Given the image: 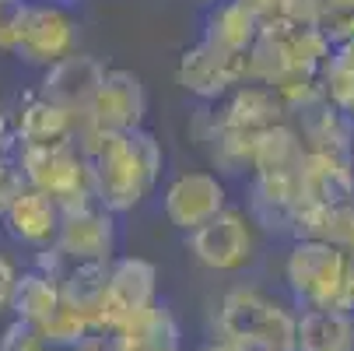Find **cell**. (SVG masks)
I'll return each mask as SVG.
<instances>
[{
	"instance_id": "1",
	"label": "cell",
	"mask_w": 354,
	"mask_h": 351,
	"mask_svg": "<svg viewBox=\"0 0 354 351\" xmlns=\"http://www.w3.org/2000/svg\"><path fill=\"white\" fill-rule=\"evenodd\" d=\"M81 152L88 155L91 172H95L98 204L109 208L116 218L137 211L155 193V186L162 183V172H165L162 141L147 127L130 130V134L88 130L81 137Z\"/></svg>"
},
{
	"instance_id": "2",
	"label": "cell",
	"mask_w": 354,
	"mask_h": 351,
	"mask_svg": "<svg viewBox=\"0 0 354 351\" xmlns=\"http://www.w3.org/2000/svg\"><path fill=\"white\" fill-rule=\"evenodd\" d=\"M214 337H225L242 351H295L298 306L260 281H235L218 298Z\"/></svg>"
},
{
	"instance_id": "3",
	"label": "cell",
	"mask_w": 354,
	"mask_h": 351,
	"mask_svg": "<svg viewBox=\"0 0 354 351\" xmlns=\"http://www.w3.org/2000/svg\"><path fill=\"white\" fill-rule=\"evenodd\" d=\"M284 291L298 309H344L347 249L326 239H291L284 257Z\"/></svg>"
},
{
	"instance_id": "4",
	"label": "cell",
	"mask_w": 354,
	"mask_h": 351,
	"mask_svg": "<svg viewBox=\"0 0 354 351\" xmlns=\"http://www.w3.org/2000/svg\"><path fill=\"white\" fill-rule=\"evenodd\" d=\"M330 57H333V46L316 25H291V21L267 25L249 53V81L274 84L288 71L323 74Z\"/></svg>"
},
{
	"instance_id": "5",
	"label": "cell",
	"mask_w": 354,
	"mask_h": 351,
	"mask_svg": "<svg viewBox=\"0 0 354 351\" xmlns=\"http://www.w3.org/2000/svg\"><path fill=\"white\" fill-rule=\"evenodd\" d=\"M18 162L25 169V179L32 190L53 197L64 211H77L88 204H98L95 193V172L81 144L64 147H18Z\"/></svg>"
},
{
	"instance_id": "6",
	"label": "cell",
	"mask_w": 354,
	"mask_h": 351,
	"mask_svg": "<svg viewBox=\"0 0 354 351\" xmlns=\"http://www.w3.org/2000/svg\"><path fill=\"white\" fill-rule=\"evenodd\" d=\"M260 225L245 208H228L204 228L186 235V253L211 274H242L260 257Z\"/></svg>"
},
{
	"instance_id": "7",
	"label": "cell",
	"mask_w": 354,
	"mask_h": 351,
	"mask_svg": "<svg viewBox=\"0 0 354 351\" xmlns=\"http://www.w3.org/2000/svg\"><path fill=\"white\" fill-rule=\"evenodd\" d=\"M158 281H162V271H158L155 260L133 257V253L116 257L113 271H109V288H106V298H102V309H98V320H95L98 334L113 337L130 320H137L151 306H158L162 303Z\"/></svg>"
},
{
	"instance_id": "8",
	"label": "cell",
	"mask_w": 354,
	"mask_h": 351,
	"mask_svg": "<svg viewBox=\"0 0 354 351\" xmlns=\"http://www.w3.org/2000/svg\"><path fill=\"white\" fill-rule=\"evenodd\" d=\"M77 32H81V25L71 8L28 0L15 60L25 67H35V71H49L53 64L77 53Z\"/></svg>"
},
{
	"instance_id": "9",
	"label": "cell",
	"mask_w": 354,
	"mask_h": 351,
	"mask_svg": "<svg viewBox=\"0 0 354 351\" xmlns=\"http://www.w3.org/2000/svg\"><path fill=\"white\" fill-rule=\"evenodd\" d=\"M228 208H232V200H228L225 176L211 169H186L172 176L162 190V215L183 235H193L196 228H204Z\"/></svg>"
},
{
	"instance_id": "10",
	"label": "cell",
	"mask_w": 354,
	"mask_h": 351,
	"mask_svg": "<svg viewBox=\"0 0 354 351\" xmlns=\"http://www.w3.org/2000/svg\"><path fill=\"white\" fill-rule=\"evenodd\" d=\"M176 84L193 95L200 106H218L232 91L249 84V57H228L196 39L176 64Z\"/></svg>"
},
{
	"instance_id": "11",
	"label": "cell",
	"mask_w": 354,
	"mask_h": 351,
	"mask_svg": "<svg viewBox=\"0 0 354 351\" xmlns=\"http://www.w3.org/2000/svg\"><path fill=\"white\" fill-rule=\"evenodd\" d=\"M144 116H147V88H144L140 74H133L127 67H109L102 88H98L95 102H91V113L84 120V134L88 130L130 134V130L144 127Z\"/></svg>"
},
{
	"instance_id": "12",
	"label": "cell",
	"mask_w": 354,
	"mask_h": 351,
	"mask_svg": "<svg viewBox=\"0 0 354 351\" xmlns=\"http://www.w3.org/2000/svg\"><path fill=\"white\" fill-rule=\"evenodd\" d=\"M106 74H109V67L102 60L77 49L74 57H67V60L53 64L49 71H42L35 91L46 98V102L60 106L64 113H71V116H77L84 123L98 88H102V81H106Z\"/></svg>"
},
{
	"instance_id": "13",
	"label": "cell",
	"mask_w": 354,
	"mask_h": 351,
	"mask_svg": "<svg viewBox=\"0 0 354 351\" xmlns=\"http://www.w3.org/2000/svg\"><path fill=\"white\" fill-rule=\"evenodd\" d=\"M57 249L71 264H113L120 257V225L102 204H88L64 215Z\"/></svg>"
},
{
	"instance_id": "14",
	"label": "cell",
	"mask_w": 354,
	"mask_h": 351,
	"mask_svg": "<svg viewBox=\"0 0 354 351\" xmlns=\"http://www.w3.org/2000/svg\"><path fill=\"white\" fill-rule=\"evenodd\" d=\"M211 116H214L218 130L239 134V137H249V141H260L267 130H274L281 123H291V113L274 95V88L257 84V81L242 84L239 91H232L225 98V102L211 106Z\"/></svg>"
},
{
	"instance_id": "15",
	"label": "cell",
	"mask_w": 354,
	"mask_h": 351,
	"mask_svg": "<svg viewBox=\"0 0 354 351\" xmlns=\"http://www.w3.org/2000/svg\"><path fill=\"white\" fill-rule=\"evenodd\" d=\"M11 127L18 147H64V144H81L84 123L60 106L46 102V98L28 88L18 102L11 106Z\"/></svg>"
},
{
	"instance_id": "16",
	"label": "cell",
	"mask_w": 354,
	"mask_h": 351,
	"mask_svg": "<svg viewBox=\"0 0 354 351\" xmlns=\"http://www.w3.org/2000/svg\"><path fill=\"white\" fill-rule=\"evenodd\" d=\"M245 211L263 232L295 235L298 211H301V172L298 176H249Z\"/></svg>"
},
{
	"instance_id": "17",
	"label": "cell",
	"mask_w": 354,
	"mask_h": 351,
	"mask_svg": "<svg viewBox=\"0 0 354 351\" xmlns=\"http://www.w3.org/2000/svg\"><path fill=\"white\" fill-rule=\"evenodd\" d=\"M64 215L67 211L57 204L53 197H46V193L28 186L8 208V215L0 218V228L8 232L11 242L32 249V253H42V249L57 246L60 228H64Z\"/></svg>"
},
{
	"instance_id": "18",
	"label": "cell",
	"mask_w": 354,
	"mask_h": 351,
	"mask_svg": "<svg viewBox=\"0 0 354 351\" xmlns=\"http://www.w3.org/2000/svg\"><path fill=\"white\" fill-rule=\"evenodd\" d=\"M306 155H337V159H354V123L333 109L326 98L309 109L291 116Z\"/></svg>"
},
{
	"instance_id": "19",
	"label": "cell",
	"mask_w": 354,
	"mask_h": 351,
	"mask_svg": "<svg viewBox=\"0 0 354 351\" xmlns=\"http://www.w3.org/2000/svg\"><path fill=\"white\" fill-rule=\"evenodd\" d=\"M260 32H263V25L252 18L239 0H225V4L204 11L200 39L214 49H221V53H228V57H249Z\"/></svg>"
},
{
	"instance_id": "20",
	"label": "cell",
	"mask_w": 354,
	"mask_h": 351,
	"mask_svg": "<svg viewBox=\"0 0 354 351\" xmlns=\"http://www.w3.org/2000/svg\"><path fill=\"white\" fill-rule=\"evenodd\" d=\"M116 351H186L183 344V323L172 313V306L162 303L130 320L120 334H113Z\"/></svg>"
},
{
	"instance_id": "21",
	"label": "cell",
	"mask_w": 354,
	"mask_h": 351,
	"mask_svg": "<svg viewBox=\"0 0 354 351\" xmlns=\"http://www.w3.org/2000/svg\"><path fill=\"white\" fill-rule=\"evenodd\" d=\"M295 351H354L351 309H298Z\"/></svg>"
},
{
	"instance_id": "22",
	"label": "cell",
	"mask_w": 354,
	"mask_h": 351,
	"mask_svg": "<svg viewBox=\"0 0 354 351\" xmlns=\"http://www.w3.org/2000/svg\"><path fill=\"white\" fill-rule=\"evenodd\" d=\"M64 306V288L57 278H49L46 271L39 267H25L21 271V281H18V291H15V306H11V316L18 323H28V327H42L49 323Z\"/></svg>"
},
{
	"instance_id": "23",
	"label": "cell",
	"mask_w": 354,
	"mask_h": 351,
	"mask_svg": "<svg viewBox=\"0 0 354 351\" xmlns=\"http://www.w3.org/2000/svg\"><path fill=\"white\" fill-rule=\"evenodd\" d=\"M301 165H306V147L295 123H281L257 141L252 176H298Z\"/></svg>"
},
{
	"instance_id": "24",
	"label": "cell",
	"mask_w": 354,
	"mask_h": 351,
	"mask_svg": "<svg viewBox=\"0 0 354 351\" xmlns=\"http://www.w3.org/2000/svg\"><path fill=\"white\" fill-rule=\"evenodd\" d=\"M109 271L113 264H71L64 267V274L57 278L64 288V303L81 309L84 316L98 320V309H102V298L109 288Z\"/></svg>"
},
{
	"instance_id": "25",
	"label": "cell",
	"mask_w": 354,
	"mask_h": 351,
	"mask_svg": "<svg viewBox=\"0 0 354 351\" xmlns=\"http://www.w3.org/2000/svg\"><path fill=\"white\" fill-rule=\"evenodd\" d=\"M330 46L354 39V0H316V21H313Z\"/></svg>"
},
{
	"instance_id": "26",
	"label": "cell",
	"mask_w": 354,
	"mask_h": 351,
	"mask_svg": "<svg viewBox=\"0 0 354 351\" xmlns=\"http://www.w3.org/2000/svg\"><path fill=\"white\" fill-rule=\"evenodd\" d=\"M323 98L354 123V74L337 67L333 60L323 67Z\"/></svg>"
},
{
	"instance_id": "27",
	"label": "cell",
	"mask_w": 354,
	"mask_h": 351,
	"mask_svg": "<svg viewBox=\"0 0 354 351\" xmlns=\"http://www.w3.org/2000/svg\"><path fill=\"white\" fill-rule=\"evenodd\" d=\"M28 190V179H25V169L18 162V152L11 155H0V218L8 215V208Z\"/></svg>"
},
{
	"instance_id": "28",
	"label": "cell",
	"mask_w": 354,
	"mask_h": 351,
	"mask_svg": "<svg viewBox=\"0 0 354 351\" xmlns=\"http://www.w3.org/2000/svg\"><path fill=\"white\" fill-rule=\"evenodd\" d=\"M25 11H28V0H0V53L15 57Z\"/></svg>"
},
{
	"instance_id": "29",
	"label": "cell",
	"mask_w": 354,
	"mask_h": 351,
	"mask_svg": "<svg viewBox=\"0 0 354 351\" xmlns=\"http://www.w3.org/2000/svg\"><path fill=\"white\" fill-rule=\"evenodd\" d=\"M46 348L49 344L39 337V330L28 323H18V320H11L4 327V334H0V351H46Z\"/></svg>"
},
{
	"instance_id": "30",
	"label": "cell",
	"mask_w": 354,
	"mask_h": 351,
	"mask_svg": "<svg viewBox=\"0 0 354 351\" xmlns=\"http://www.w3.org/2000/svg\"><path fill=\"white\" fill-rule=\"evenodd\" d=\"M239 4L257 18L263 28L267 25H284L291 21V0H239Z\"/></svg>"
},
{
	"instance_id": "31",
	"label": "cell",
	"mask_w": 354,
	"mask_h": 351,
	"mask_svg": "<svg viewBox=\"0 0 354 351\" xmlns=\"http://www.w3.org/2000/svg\"><path fill=\"white\" fill-rule=\"evenodd\" d=\"M18 281H21V267L15 257H8L4 249H0V316L11 313L15 306V291H18Z\"/></svg>"
},
{
	"instance_id": "32",
	"label": "cell",
	"mask_w": 354,
	"mask_h": 351,
	"mask_svg": "<svg viewBox=\"0 0 354 351\" xmlns=\"http://www.w3.org/2000/svg\"><path fill=\"white\" fill-rule=\"evenodd\" d=\"M11 152H18L15 127H11V109L0 102V155H11Z\"/></svg>"
},
{
	"instance_id": "33",
	"label": "cell",
	"mask_w": 354,
	"mask_h": 351,
	"mask_svg": "<svg viewBox=\"0 0 354 351\" xmlns=\"http://www.w3.org/2000/svg\"><path fill=\"white\" fill-rule=\"evenodd\" d=\"M337 67H344V71H351L354 74V39L351 42H340V46H333V57H330Z\"/></svg>"
},
{
	"instance_id": "34",
	"label": "cell",
	"mask_w": 354,
	"mask_h": 351,
	"mask_svg": "<svg viewBox=\"0 0 354 351\" xmlns=\"http://www.w3.org/2000/svg\"><path fill=\"white\" fill-rule=\"evenodd\" d=\"M344 309L354 313V249H347V291H344Z\"/></svg>"
},
{
	"instance_id": "35",
	"label": "cell",
	"mask_w": 354,
	"mask_h": 351,
	"mask_svg": "<svg viewBox=\"0 0 354 351\" xmlns=\"http://www.w3.org/2000/svg\"><path fill=\"white\" fill-rule=\"evenodd\" d=\"M196 351H242V348L232 344V341H225V337H211L207 344H200Z\"/></svg>"
},
{
	"instance_id": "36",
	"label": "cell",
	"mask_w": 354,
	"mask_h": 351,
	"mask_svg": "<svg viewBox=\"0 0 354 351\" xmlns=\"http://www.w3.org/2000/svg\"><path fill=\"white\" fill-rule=\"evenodd\" d=\"M39 4H60V8H74L77 0H39Z\"/></svg>"
},
{
	"instance_id": "37",
	"label": "cell",
	"mask_w": 354,
	"mask_h": 351,
	"mask_svg": "<svg viewBox=\"0 0 354 351\" xmlns=\"http://www.w3.org/2000/svg\"><path fill=\"white\" fill-rule=\"evenodd\" d=\"M193 4H200V8L207 11V8H218V4H225V0H193Z\"/></svg>"
}]
</instances>
